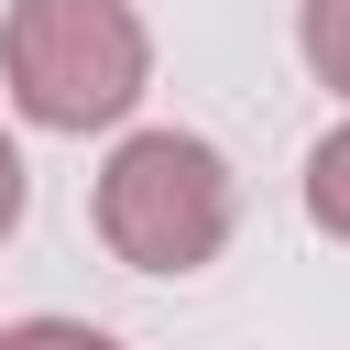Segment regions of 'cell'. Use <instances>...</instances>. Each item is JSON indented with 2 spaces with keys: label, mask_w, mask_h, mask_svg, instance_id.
Segmentation results:
<instances>
[{
  "label": "cell",
  "mask_w": 350,
  "mask_h": 350,
  "mask_svg": "<svg viewBox=\"0 0 350 350\" xmlns=\"http://www.w3.org/2000/svg\"><path fill=\"white\" fill-rule=\"evenodd\" d=\"M0 66H11L22 120H44V131H98V120H120V109L142 98L153 44H142L131 0H11Z\"/></svg>",
  "instance_id": "6da1fadb"
},
{
  "label": "cell",
  "mask_w": 350,
  "mask_h": 350,
  "mask_svg": "<svg viewBox=\"0 0 350 350\" xmlns=\"http://www.w3.org/2000/svg\"><path fill=\"white\" fill-rule=\"evenodd\" d=\"M230 219H241V186H230V164L197 131H131L109 153V175H98V241L131 273H197V262H219Z\"/></svg>",
  "instance_id": "7a4b0ae2"
},
{
  "label": "cell",
  "mask_w": 350,
  "mask_h": 350,
  "mask_svg": "<svg viewBox=\"0 0 350 350\" xmlns=\"http://www.w3.org/2000/svg\"><path fill=\"white\" fill-rule=\"evenodd\" d=\"M306 208H317V230H328V241H350V120L306 153Z\"/></svg>",
  "instance_id": "3957f363"
},
{
  "label": "cell",
  "mask_w": 350,
  "mask_h": 350,
  "mask_svg": "<svg viewBox=\"0 0 350 350\" xmlns=\"http://www.w3.org/2000/svg\"><path fill=\"white\" fill-rule=\"evenodd\" d=\"M306 66L328 88H350V0H306Z\"/></svg>",
  "instance_id": "277c9868"
},
{
  "label": "cell",
  "mask_w": 350,
  "mask_h": 350,
  "mask_svg": "<svg viewBox=\"0 0 350 350\" xmlns=\"http://www.w3.org/2000/svg\"><path fill=\"white\" fill-rule=\"evenodd\" d=\"M0 350H120V339L77 328V317H22V328H0Z\"/></svg>",
  "instance_id": "5b68a950"
},
{
  "label": "cell",
  "mask_w": 350,
  "mask_h": 350,
  "mask_svg": "<svg viewBox=\"0 0 350 350\" xmlns=\"http://www.w3.org/2000/svg\"><path fill=\"white\" fill-rule=\"evenodd\" d=\"M11 219H22V153L0 142V241H11Z\"/></svg>",
  "instance_id": "8992f818"
}]
</instances>
